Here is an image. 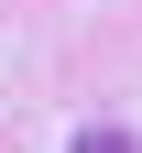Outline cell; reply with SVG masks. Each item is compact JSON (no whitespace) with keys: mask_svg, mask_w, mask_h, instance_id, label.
Listing matches in <instances>:
<instances>
[{"mask_svg":"<svg viewBox=\"0 0 142 153\" xmlns=\"http://www.w3.org/2000/svg\"><path fill=\"white\" fill-rule=\"evenodd\" d=\"M77 153H131V142H120V131H88V142H77Z\"/></svg>","mask_w":142,"mask_h":153,"instance_id":"cell-1","label":"cell"}]
</instances>
